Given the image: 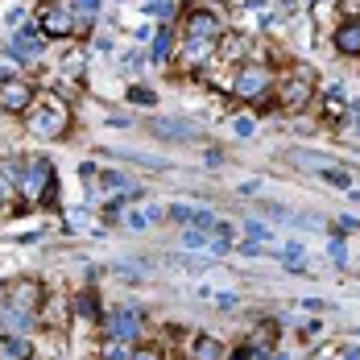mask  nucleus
Returning <instances> with one entry per match:
<instances>
[{"label": "nucleus", "instance_id": "f03ea898", "mask_svg": "<svg viewBox=\"0 0 360 360\" xmlns=\"http://www.w3.org/2000/svg\"><path fill=\"white\" fill-rule=\"evenodd\" d=\"M25 129L34 137H41V141H58V137L71 133V112H67V104L58 96H41L34 108L25 112Z\"/></svg>", "mask_w": 360, "mask_h": 360}, {"label": "nucleus", "instance_id": "ddd939ff", "mask_svg": "<svg viewBox=\"0 0 360 360\" xmlns=\"http://www.w3.org/2000/svg\"><path fill=\"white\" fill-rule=\"evenodd\" d=\"M191 360H224V344L216 335H195L191 340Z\"/></svg>", "mask_w": 360, "mask_h": 360}, {"label": "nucleus", "instance_id": "a878e982", "mask_svg": "<svg viewBox=\"0 0 360 360\" xmlns=\"http://www.w3.org/2000/svg\"><path fill=\"white\" fill-rule=\"evenodd\" d=\"M186 245H191V249H203V245H207V232L191 228V232H186Z\"/></svg>", "mask_w": 360, "mask_h": 360}, {"label": "nucleus", "instance_id": "0eeeda50", "mask_svg": "<svg viewBox=\"0 0 360 360\" xmlns=\"http://www.w3.org/2000/svg\"><path fill=\"white\" fill-rule=\"evenodd\" d=\"M34 83H25V79H0V108L4 112H30L34 108Z\"/></svg>", "mask_w": 360, "mask_h": 360}, {"label": "nucleus", "instance_id": "b1692460", "mask_svg": "<svg viewBox=\"0 0 360 360\" xmlns=\"http://www.w3.org/2000/svg\"><path fill=\"white\" fill-rule=\"evenodd\" d=\"M75 311H79V315H87V319H96V298H91V294H79Z\"/></svg>", "mask_w": 360, "mask_h": 360}, {"label": "nucleus", "instance_id": "393cba45", "mask_svg": "<svg viewBox=\"0 0 360 360\" xmlns=\"http://www.w3.org/2000/svg\"><path fill=\"white\" fill-rule=\"evenodd\" d=\"M249 240H252V245H261V240L269 245V228H261V224H249Z\"/></svg>", "mask_w": 360, "mask_h": 360}, {"label": "nucleus", "instance_id": "cd10ccee", "mask_svg": "<svg viewBox=\"0 0 360 360\" xmlns=\"http://www.w3.org/2000/svg\"><path fill=\"white\" fill-rule=\"evenodd\" d=\"M133 360H162V352H153V348H137Z\"/></svg>", "mask_w": 360, "mask_h": 360}, {"label": "nucleus", "instance_id": "5701e85b", "mask_svg": "<svg viewBox=\"0 0 360 360\" xmlns=\"http://www.w3.org/2000/svg\"><path fill=\"white\" fill-rule=\"evenodd\" d=\"M129 100H133V104H141V108H153V91H149V87H133V91H129Z\"/></svg>", "mask_w": 360, "mask_h": 360}, {"label": "nucleus", "instance_id": "aec40b11", "mask_svg": "<svg viewBox=\"0 0 360 360\" xmlns=\"http://www.w3.org/2000/svg\"><path fill=\"white\" fill-rule=\"evenodd\" d=\"M170 54H174V37H170V30H162L158 46H153V58H158V63H166Z\"/></svg>", "mask_w": 360, "mask_h": 360}, {"label": "nucleus", "instance_id": "9d476101", "mask_svg": "<svg viewBox=\"0 0 360 360\" xmlns=\"http://www.w3.org/2000/svg\"><path fill=\"white\" fill-rule=\"evenodd\" d=\"M104 327H108L112 340H129V344H133V340L141 335V315H137L133 307H120V311H112L108 315V323Z\"/></svg>", "mask_w": 360, "mask_h": 360}, {"label": "nucleus", "instance_id": "2eb2a0df", "mask_svg": "<svg viewBox=\"0 0 360 360\" xmlns=\"http://www.w3.org/2000/svg\"><path fill=\"white\" fill-rule=\"evenodd\" d=\"M100 360H133V344L129 340H104V348H100Z\"/></svg>", "mask_w": 360, "mask_h": 360}, {"label": "nucleus", "instance_id": "6e6552de", "mask_svg": "<svg viewBox=\"0 0 360 360\" xmlns=\"http://www.w3.org/2000/svg\"><path fill=\"white\" fill-rule=\"evenodd\" d=\"M4 302L8 307H17V311H34L41 307V286H37L34 278H13L8 286H4Z\"/></svg>", "mask_w": 360, "mask_h": 360}, {"label": "nucleus", "instance_id": "1a4fd4ad", "mask_svg": "<svg viewBox=\"0 0 360 360\" xmlns=\"http://www.w3.org/2000/svg\"><path fill=\"white\" fill-rule=\"evenodd\" d=\"M331 46L344 58H360V17H344L335 25V34H331Z\"/></svg>", "mask_w": 360, "mask_h": 360}, {"label": "nucleus", "instance_id": "f257e3e1", "mask_svg": "<svg viewBox=\"0 0 360 360\" xmlns=\"http://www.w3.org/2000/svg\"><path fill=\"white\" fill-rule=\"evenodd\" d=\"M219 37H224V25H219L216 13H212V8H195V13L186 17V25H182V63L195 67V63L212 58V50L219 46Z\"/></svg>", "mask_w": 360, "mask_h": 360}, {"label": "nucleus", "instance_id": "bb28decb", "mask_svg": "<svg viewBox=\"0 0 360 360\" xmlns=\"http://www.w3.org/2000/svg\"><path fill=\"white\" fill-rule=\"evenodd\" d=\"M331 261H335V265H344V261H348V252H344V245H340V240L331 245Z\"/></svg>", "mask_w": 360, "mask_h": 360}, {"label": "nucleus", "instance_id": "a211bd4d", "mask_svg": "<svg viewBox=\"0 0 360 360\" xmlns=\"http://www.w3.org/2000/svg\"><path fill=\"white\" fill-rule=\"evenodd\" d=\"M274 340H278V327L265 323V327H257V335H252V348H257V352H261V348L269 352V348H274Z\"/></svg>", "mask_w": 360, "mask_h": 360}, {"label": "nucleus", "instance_id": "7ed1b4c3", "mask_svg": "<svg viewBox=\"0 0 360 360\" xmlns=\"http://www.w3.org/2000/svg\"><path fill=\"white\" fill-rule=\"evenodd\" d=\"M274 100L282 104V108H307L311 100H315V71L307 67V63H290L286 71H282V79L274 83Z\"/></svg>", "mask_w": 360, "mask_h": 360}, {"label": "nucleus", "instance_id": "c756f323", "mask_svg": "<svg viewBox=\"0 0 360 360\" xmlns=\"http://www.w3.org/2000/svg\"><path fill=\"white\" fill-rule=\"evenodd\" d=\"M75 4H79V8H83V13H91V8H96V4H100V0H75Z\"/></svg>", "mask_w": 360, "mask_h": 360}, {"label": "nucleus", "instance_id": "412c9836", "mask_svg": "<svg viewBox=\"0 0 360 360\" xmlns=\"http://www.w3.org/2000/svg\"><path fill=\"white\" fill-rule=\"evenodd\" d=\"M294 162H307V166H315V170H319V166H335L331 158H323V153H307V149H302V153H294Z\"/></svg>", "mask_w": 360, "mask_h": 360}, {"label": "nucleus", "instance_id": "f3484780", "mask_svg": "<svg viewBox=\"0 0 360 360\" xmlns=\"http://www.w3.org/2000/svg\"><path fill=\"white\" fill-rule=\"evenodd\" d=\"M58 71H63V75H71V79H75L79 71H83V46H75L71 54H63V63H58Z\"/></svg>", "mask_w": 360, "mask_h": 360}, {"label": "nucleus", "instance_id": "6ab92c4d", "mask_svg": "<svg viewBox=\"0 0 360 360\" xmlns=\"http://www.w3.org/2000/svg\"><path fill=\"white\" fill-rule=\"evenodd\" d=\"M344 100H340V96H331V91H327L323 96V120H344Z\"/></svg>", "mask_w": 360, "mask_h": 360}, {"label": "nucleus", "instance_id": "39448f33", "mask_svg": "<svg viewBox=\"0 0 360 360\" xmlns=\"http://www.w3.org/2000/svg\"><path fill=\"white\" fill-rule=\"evenodd\" d=\"M17 191H21L25 199H34V203L54 199V174H50V162H46V158H30V162H21Z\"/></svg>", "mask_w": 360, "mask_h": 360}, {"label": "nucleus", "instance_id": "9b49d317", "mask_svg": "<svg viewBox=\"0 0 360 360\" xmlns=\"http://www.w3.org/2000/svg\"><path fill=\"white\" fill-rule=\"evenodd\" d=\"M34 323H37L34 311H17V307L0 302V331H8V335H25V331H34Z\"/></svg>", "mask_w": 360, "mask_h": 360}, {"label": "nucleus", "instance_id": "7c9ffc66", "mask_svg": "<svg viewBox=\"0 0 360 360\" xmlns=\"http://www.w3.org/2000/svg\"><path fill=\"white\" fill-rule=\"evenodd\" d=\"M344 360H360V348H344Z\"/></svg>", "mask_w": 360, "mask_h": 360}, {"label": "nucleus", "instance_id": "dca6fc26", "mask_svg": "<svg viewBox=\"0 0 360 360\" xmlns=\"http://www.w3.org/2000/svg\"><path fill=\"white\" fill-rule=\"evenodd\" d=\"M207 245H212L216 252H228L232 249V228H228V224H216V228L207 232Z\"/></svg>", "mask_w": 360, "mask_h": 360}, {"label": "nucleus", "instance_id": "c85d7f7f", "mask_svg": "<svg viewBox=\"0 0 360 360\" xmlns=\"http://www.w3.org/2000/svg\"><path fill=\"white\" fill-rule=\"evenodd\" d=\"M236 133H240V137H249V133H252V120H249V116H240V120H236Z\"/></svg>", "mask_w": 360, "mask_h": 360}, {"label": "nucleus", "instance_id": "20e7f679", "mask_svg": "<svg viewBox=\"0 0 360 360\" xmlns=\"http://www.w3.org/2000/svg\"><path fill=\"white\" fill-rule=\"evenodd\" d=\"M232 96L236 100H249V104H265L274 96V67L245 58L236 67V75H232Z\"/></svg>", "mask_w": 360, "mask_h": 360}, {"label": "nucleus", "instance_id": "4468645a", "mask_svg": "<svg viewBox=\"0 0 360 360\" xmlns=\"http://www.w3.org/2000/svg\"><path fill=\"white\" fill-rule=\"evenodd\" d=\"M34 356V344L25 335H4L0 340V360H30Z\"/></svg>", "mask_w": 360, "mask_h": 360}, {"label": "nucleus", "instance_id": "4be33fe9", "mask_svg": "<svg viewBox=\"0 0 360 360\" xmlns=\"http://www.w3.org/2000/svg\"><path fill=\"white\" fill-rule=\"evenodd\" d=\"M13 191H17V179L0 170V203H8V199H13Z\"/></svg>", "mask_w": 360, "mask_h": 360}, {"label": "nucleus", "instance_id": "f8f14e48", "mask_svg": "<svg viewBox=\"0 0 360 360\" xmlns=\"http://www.w3.org/2000/svg\"><path fill=\"white\" fill-rule=\"evenodd\" d=\"M41 41H46V37H41V30H34V25H30V30H21V34L13 37V50H17L21 58H37V54H41Z\"/></svg>", "mask_w": 360, "mask_h": 360}, {"label": "nucleus", "instance_id": "423d86ee", "mask_svg": "<svg viewBox=\"0 0 360 360\" xmlns=\"http://www.w3.org/2000/svg\"><path fill=\"white\" fill-rule=\"evenodd\" d=\"M37 30H41V37H71L79 34V17L67 0H46L37 8Z\"/></svg>", "mask_w": 360, "mask_h": 360}]
</instances>
